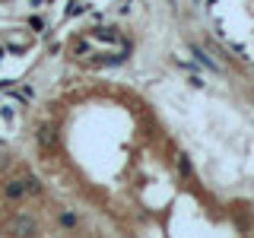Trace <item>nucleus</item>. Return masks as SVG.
I'll use <instances>...</instances> for the list:
<instances>
[{
  "label": "nucleus",
  "mask_w": 254,
  "mask_h": 238,
  "mask_svg": "<svg viewBox=\"0 0 254 238\" xmlns=\"http://www.w3.org/2000/svg\"><path fill=\"white\" fill-rule=\"evenodd\" d=\"M35 140H38L42 149H54V146H58V127H54V124H38Z\"/></svg>",
  "instance_id": "obj_1"
},
{
  "label": "nucleus",
  "mask_w": 254,
  "mask_h": 238,
  "mask_svg": "<svg viewBox=\"0 0 254 238\" xmlns=\"http://www.w3.org/2000/svg\"><path fill=\"white\" fill-rule=\"evenodd\" d=\"M188 48H190V54H194V60H197V63H200V67H203V70H213V73H219V63H216V60H213V58H210V54H206V51H203V48H200V45H194V42H190Z\"/></svg>",
  "instance_id": "obj_2"
},
{
  "label": "nucleus",
  "mask_w": 254,
  "mask_h": 238,
  "mask_svg": "<svg viewBox=\"0 0 254 238\" xmlns=\"http://www.w3.org/2000/svg\"><path fill=\"white\" fill-rule=\"evenodd\" d=\"M89 38H95V42H108V45H118V42H121V32H118V29H92Z\"/></svg>",
  "instance_id": "obj_3"
},
{
  "label": "nucleus",
  "mask_w": 254,
  "mask_h": 238,
  "mask_svg": "<svg viewBox=\"0 0 254 238\" xmlns=\"http://www.w3.org/2000/svg\"><path fill=\"white\" fill-rule=\"evenodd\" d=\"M3 194H6V200H22L26 197V181H6Z\"/></svg>",
  "instance_id": "obj_4"
},
{
  "label": "nucleus",
  "mask_w": 254,
  "mask_h": 238,
  "mask_svg": "<svg viewBox=\"0 0 254 238\" xmlns=\"http://www.w3.org/2000/svg\"><path fill=\"white\" fill-rule=\"evenodd\" d=\"M10 229H13V232H22V235H35V222H32V219H13Z\"/></svg>",
  "instance_id": "obj_5"
},
{
  "label": "nucleus",
  "mask_w": 254,
  "mask_h": 238,
  "mask_svg": "<svg viewBox=\"0 0 254 238\" xmlns=\"http://www.w3.org/2000/svg\"><path fill=\"white\" fill-rule=\"evenodd\" d=\"M89 42H86V38H73V42H70V54H73V58H83V54H89Z\"/></svg>",
  "instance_id": "obj_6"
},
{
  "label": "nucleus",
  "mask_w": 254,
  "mask_h": 238,
  "mask_svg": "<svg viewBox=\"0 0 254 238\" xmlns=\"http://www.w3.org/2000/svg\"><path fill=\"white\" fill-rule=\"evenodd\" d=\"M58 222H61L64 229H76V226H79V219H76V213H73V210H64L61 216H58Z\"/></svg>",
  "instance_id": "obj_7"
},
{
  "label": "nucleus",
  "mask_w": 254,
  "mask_h": 238,
  "mask_svg": "<svg viewBox=\"0 0 254 238\" xmlns=\"http://www.w3.org/2000/svg\"><path fill=\"white\" fill-rule=\"evenodd\" d=\"M26 181V194H42V181L35 178V175H29V178H22Z\"/></svg>",
  "instance_id": "obj_8"
},
{
  "label": "nucleus",
  "mask_w": 254,
  "mask_h": 238,
  "mask_svg": "<svg viewBox=\"0 0 254 238\" xmlns=\"http://www.w3.org/2000/svg\"><path fill=\"white\" fill-rule=\"evenodd\" d=\"M178 172H181V178H185V181L190 178V159H188L185 153H181V156H178Z\"/></svg>",
  "instance_id": "obj_9"
},
{
  "label": "nucleus",
  "mask_w": 254,
  "mask_h": 238,
  "mask_svg": "<svg viewBox=\"0 0 254 238\" xmlns=\"http://www.w3.org/2000/svg\"><path fill=\"white\" fill-rule=\"evenodd\" d=\"M29 29H35V32H45L48 26H45V19H42V16H29Z\"/></svg>",
  "instance_id": "obj_10"
},
{
  "label": "nucleus",
  "mask_w": 254,
  "mask_h": 238,
  "mask_svg": "<svg viewBox=\"0 0 254 238\" xmlns=\"http://www.w3.org/2000/svg\"><path fill=\"white\" fill-rule=\"evenodd\" d=\"M79 13H83V6H79V3H76V0H73V3H70V6H67V16H79Z\"/></svg>",
  "instance_id": "obj_11"
},
{
  "label": "nucleus",
  "mask_w": 254,
  "mask_h": 238,
  "mask_svg": "<svg viewBox=\"0 0 254 238\" xmlns=\"http://www.w3.org/2000/svg\"><path fill=\"white\" fill-rule=\"evenodd\" d=\"M0 118H3V121H13V108H0Z\"/></svg>",
  "instance_id": "obj_12"
},
{
  "label": "nucleus",
  "mask_w": 254,
  "mask_h": 238,
  "mask_svg": "<svg viewBox=\"0 0 254 238\" xmlns=\"http://www.w3.org/2000/svg\"><path fill=\"white\" fill-rule=\"evenodd\" d=\"M45 3V0H32V6H42Z\"/></svg>",
  "instance_id": "obj_13"
}]
</instances>
